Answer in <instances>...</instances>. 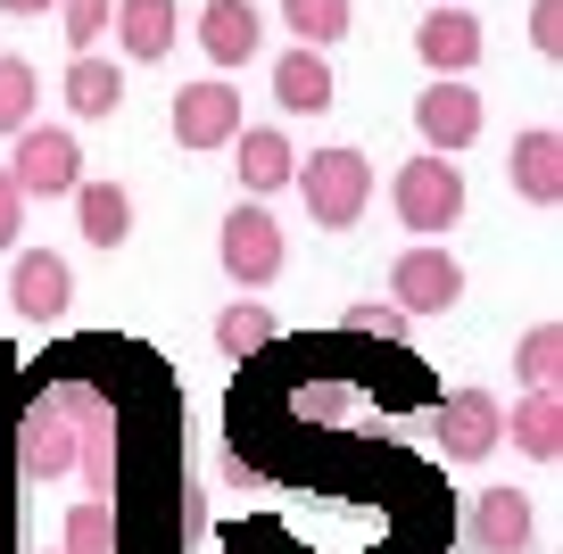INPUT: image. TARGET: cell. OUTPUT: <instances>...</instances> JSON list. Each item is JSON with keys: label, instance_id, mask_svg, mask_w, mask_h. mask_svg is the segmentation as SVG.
Instances as JSON below:
<instances>
[{"label": "cell", "instance_id": "cell-1", "mask_svg": "<svg viewBox=\"0 0 563 554\" xmlns=\"http://www.w3.org/2000/svg\"><path fill=\"white\" fill-rule=\"evenodd\" d=\"M290 182H299L307 215H316V224H332V232H349L356 215H365V199H373L365 149H316V157H299V166H290Z\"/></svg>", "mask_w": 563, "mask_h": 554}, {"label": "cell", "instance_id": "cell-2", "mask_svg": "<svg viewBox=\"0 0 563 554\" xmlns=\"http://www.w3.org/2000/svg\"><path fill=\"white\" fill-rule=\"evenodd\" d=\"M389 199H398V224L406 232H456V215H464V166H448V157L431 149V157H415V166H398Z\"/></svg>", "mask_w": 563, "mask_h": 554}, {"label": "cell", "instance_id": "cell-3", "mask_svg": "<svg viewBox=\"0 0 563 554\" xmlns=\"http://www.w3.org/2000/svg\"><path fill=\"white\" fill-rule=\"evenodd\" d=\"M9 182H18L25 199H58L84 182V149H75L67 124H25L18 133V166H9Z\"/></svg>", "mask_w": 563, "mask_h": 554}, {"label": "cell", "instance_id": "cell-4", "mask_svg": "<svg viewBox=\"0 0 563 554\" xmlns=\"http://www.w3.org/2000/svg\"><path fill=\"white\" fill-rule=\"evenodd\" d=\"M224 274L241 281V290H265V281L282 274V224L265 215V199H241V208L224 215Z\"/></svg>", "mask_w": 563, "mask_h": 554}, {"label": "cell", "instance_id": "cell-5", "mask_svg": "<svg viewBox=\"0 0 563 554\" xmlns=\"http://www.w3.org/2000/svg\"><path fill=\"white\" fill-rule=\"evenodd\" d=\"M389 290H398V314H448L464 298V265L448 257V248H406L398 274H389Z\"/></svg>", "mask_w": 563, "mask_h": 554}, {"label": "cell", "instance_id": "cell-6", "mask_svg": "<svg viewBox=\"0 0 563 554\" xmlns=\"http://www.w3.org/2000/svg\"><path fill=\"white\" fill-rule=\"evenodd\" d=\"M415 124H422V141H431V149H473V141H481V91L473 84H464V75H440V84H431V91H422V100H415Z\"/></svg>", "mask_w": 563, "mask_h": 554}, {"label": "cell", "instance_id": "cell-7", "mask_svg": "<svg viewBox=\"0 0 563 554\" xmlns=\"http://www.w3.org/2000/svg\"><path fill=\"white\" fill-rule=\"evenodd\" d=\"M75 455H84V431H75V389H67V398H51V406H34V414H25L18 464H25V480H58Z\"/></svg>", "mask_w": 563, "mask_h": 554}, {"label": "cell", "instance_id": "cell-8", "mask_svg": "<svg viewBox=\"0 0 563 554\" xmlns=\"http://www.w3.org/2000/svg\"><path fill=\"white\" fill-rule=\"evenodd\" d=\"M431 431H440V447L456 455V464H481V455L506 439V406H497L489 389H456V398L431 414Z\"/></svg>", "mask_w": 563, "mask_h": 554}, {"label": "cell", "instance_id": "cell-9", "mask_svg": "<svg viewBox=\"0 0 563 554\" xmlns=\"http://www.w3.org/2000/svg\"><path fill=\"white\" fill-rule=\"evenodd\" d=\"M241 133V91L232 84H183L175 91V141L183 149H224Z\"/></svg>", "mask_w": 563, "mask_h": 554}, {"label": "cell", "instance_id": "cell-10", "mask_svg": "<svg viewBox=\"0 0 563 554\" xmlns=\"http://www.w3.org/2000/svg\"><path fill=\"white\" fill-rule=\"evenodd\" d=\"M481 42H489V34H481V18L464 9V0H440V9L415 25V51L431 58L440 75H473L481 67Z\"/></svg>", "mask_w": 563, "mask_h": 554}, {"label": "cell", "instance_id": "cell-11", "mask_svg": "<svg viewBox=\"0 0 563 554\" xmlns=\"http://www.w3.org/2000/svg\"><path fill=\"white\" fill-rule=\"evenodd\" d=\"M224 149H232V174H241L249 199L282 191V182H290V166H299V149H290V133H282V124H241Z\"/></svg>", "mask_w": 563, "mask_h": 554}, {"label": "cell", "instance_id": "cell-12", "mask_svg": "<svg viewBox=\"0 0 563 554\" xmlns=\"http://www.w3.org/2000/svg\"><path fill=\"white\" fill-rule=\"evenodd\" d=\"M506 182L530 199V208H555V199H563V133H555V124H530V133H514Z\"/></svg>", "mask_w": 563, "mask_h": 554}, {"label": "cell", "instance_id": "cell-13", "mask_svg": "<svg viewBox=\"0 0 563 554\" xmlns=\"http://www.w3.org/2000/svg\"><path fill=\"white\" fill-rule=\"evenodd\" d=\"M9 298H18L25 323H58V314H67V298H75L67 257H58V248H25L18 274H9Z\"/></svg>", "mask_w": 563, "mask_h": 554}, {"label": "cell", "instance_id": "cell-14", "mask_svg": "<svg viewBox=\"0 0 563 554\" xmlns=\"http://www.w3.org/2000/svg\"><path fill=\"white\" fill-rule=\"evenodd\" d=\"M539 538V513H530L522 488H481L473 497V546L481 554H522Z\"/></svg>", "mask_w": 563, "mask_h": 554}, {"label": "cell", "instance_id": "cell-15", "mask_svg": "<svg viewBox=\"0 0 563 554\" xmlns=\"http://www.w3.org/2000/svg\"><path fill=\"white\" fill-rule=\"evenodd\" d=\"M175 25H183L175 0H117V9H108V34H117L124 58H141V67L175 51Z\"/></svg>", "mask_w": 563, "mask_h": 554}, {"label": "cell", "instance_id": "cell-16", "mask_svg": "<svg viewBox=\"0 0 563 554\" xmlns=\"http://www.w3.org/2000/svg\"><path fill=\"white\" fill-rule=\"evenodd\" d=\"M199 51L216 67H249L257 58V0H208L199 9Z\"/></svg>", "mask_w": 563, "mask_h": 554}, {"label": "cell", "instance_id": "cell-17", "mask_svg": "<svg viewBox=\"0 0 563 554\" xmlns=\"http://www.w3.org/2000/svg\"><path fill=\"white\" fill-rule=\"evenodd\" d=\"M274 100L290 108V117H323L332 108V67H323V51H282L274 58Z\"/></svg>", "mask_w": 563, "mask_h": 554}, {"label": "cell", "instance_id": "cell-18", "mask_svg": "<svg viewBox=\"0 0 563 554\" xmlns=\"http://www.w3.org/2000/svg\"><path fill=\"white\" fill-rule=\"evenodd\" d=\"M506 439L530 455V464H555V455H563V398H555V389H530V398L506 414Z\"/></svg>", "mask_w": 563, "mask_h": 554}, {"label": "cell", "instance_id": "cell-19", "mask_svg": "<svg viewBox=\"0 0 563 554\" xmlns=\"http://www.w3.org/2000/svg\"><path fill=\"white\" fill-rule=\"evenodd\" d=\"M75 224H84L91 248H124V232H133V199H124V182H75Z\"/></svg>", "mask_w": 563, "mask_h": 554}, {"label": "cell", "instance_id": "cell-20", "mask_svg": "<svg viewBox=\"0 0 563 554\" xmlns=\"http://www.w3.org/2000/svg\"><path fill=\"white\" fill-rule=\"evenodd\" d=\"M117 100H124V67L75 51V67H67V108H75V117H117Z\"/></svg>", "mask_w": 563, "mask_h": 554}, {"label": "cell", "instance_id": "cell-21", "mask_svg": "<svg viewBox=\"0 0 563 554\" xmlns=\"http://www.w3.org/2000/svg\"><path fill=\"white\" fill-rule=\"evenodd\" d=\"M282 25H290L307 51H332V42L356 25V0H282Z\"/></svg>", "mask_w": 563, "mask_h": 554}, {"label": "cell", "instance_id": "cell-22", "mask_svg": "<svg viewBox=\"0 0 563 554\" xmlns=\"http://www.w3.org/2000/svg\"><path fill=\"white\" fill-rule=\"evenodd\" d=\"M34 100H42L34 67H25V58H0V141H18L25 124H34Z\"/></svg>", "mask_w": 563, "mask_h": 554}, {"label": "cell", "instance_id": "cell-23", "mask_svg": "<svg viewBox=\"0 0 563 554\" xmlns=\"http://www.w3.org/2000/svg\"><path fill=\"white\" fill-rule=\"evenodd\" d=\"M58 554H117V513L100 497H84L67 513V530H58Z\"/></svg>", "mask_w": 563, "mask_h": 554}, {"label": "cell", "instance_id": "cell-24", "mask_svg": "<svg viewBox=\"0 0 563 554\" xmlns=\"http://www.w3.org/2000/svg\"><path fill=\"white\" fill-rule=\"evenodd\" d=\"M265 340H274V314H265L257 298H241V307L216 314V347H224V356H257Z\"/></svg>", "mask_w": 563, "mask_h": 554}, {"label": "cell", "instance_id": "cell-25", "mask_svg": "<svg viewBox=\"0 0 563 554\" xmlns=\"http://www.w3.org/2000/svg\"><path fill=\"white\" fill-rule=\"evenodd\" d=\"M514 373H522L530 389H555V373H563V323L522 331V347H514Z\"/></svg>", "mask_w": 563, "mask_h": 554}, {"label": "cell", "instance_id": "cell-26", "mask_svg": "<svg viewBox=\"0 0 563 554\" xmlns=\"http://www.w3.org/2000/svg\"><path fill=\"white\" fill-rule=\"evenodd\" d=\"M108 9L117 0H58V25H67V51H91L108 34Z\"/></svg>", "mask_w": 563, "mask_h": 554}, {"label": "cell", "instance_id": "cell-27", "mask_svg": "<svg viewBox=\"0 0 563 554\" xmlns=\"http://www.w3.org/2000/svg\"><path fill=\"white\" fill-rule=\"evenodd\" d=\"M340 323L365 331V340H406V314H398V307H373V298H365V307H349Z\"/></svg>", "mask_w": 563, "mask_h": 554}, {"label": "cell", "instance_id": "cell-28", "mask_svg": "<svg viewBox=\"0 0 563 554\" xmlns=\"http://www.w3.org/2000/svg\"><path fill=\"white\" fill-rule=\"evenodd\" d=\"M530 51L539 58L563 51V0H539V9H530Z\"/></svg>", "mask_w": 563, "mask_h": 554}, {"label": "cell", "instance_id": "cell-29", "mask_svg": "<svg viewBox=\"0 0 563 554\" xmlns=\"http://www.w3.org/2000/svg\"><path fill=\"white\" fill-rule=\"evenodd\" d=\"M18 232H25V191L9 182V166H0V248H18Z\"/></svg>", "mask_w": 563, "mask_h": 554}, {"label": "cell", "instance_id": "cell-30", "mask_svg": "<svg viewBox=\"0 0 563 554\" xmlns=\"http://www.w3.org/2000/svg\"><path fill=\"white\" fill-rule=\"evenodd\" d=\"M0 9H9V18H42V9H51V0H0Z\"/></svg>", "mask_w": 563, "mask_h": 554}, {"label": "cell", "instance_id": "cell-31", "mask_svg": "<svg viewBox=\"0 0 563 554\" xmlns=\"http://www.w3.org/2000/svg\"><path fill=\"white\" fill-rule=\"evenodd\" d=\"M51 554H58V546H51Z\"/></svg>", "mask_w": 563, "mask_h": 554}]
</instances>
